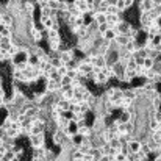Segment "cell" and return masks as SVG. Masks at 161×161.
<instances>
[{
    "label": "cell",
    "mask_w": 161,
    "mask_h": 161,
    "mask_svg": "<svg viewBox=\"0 0 161 161\" xmlns=\"http://www.w3.org/2000/svg\"><path fill=\"white\" fill-rule=\"evenodd\" d=\"M153 161H161V155H157V157H153Z\"/></svg>",
    "instance_id": "60d3db41"
},
{
    "label": "cell",
    "mask_w": 161,
    "mask_h": 161,
    "mask_svg": "<svg viewBox=\"0 0 161 161\" xmlns=\"http://www.w3.org/2000/svg\"><path fill=\"white\" fill-rule=\"evenodd\" d=\"M135 78H138V77H136V72L131 70V69H125V72H124V75H122V78H120L119 81H120V83H131Z\"/></svg>",
    "instance_id": "5bb4252c"
},
{
    "label": "cell",
    "mask_w": 161,
    "mask_h": 161,
    "mask_svg": "<svg viewBox=\"0 0 161 161\" xmlns=\"http://www.w3.org/2000/svg\"><path fill=\"white\" fill-rule=\"evenodd\" d=\"M59 88H61L59 83H58V81H53V80H47V81L44 83V91H46L47 94H55Z\"/></svg>",
    "instance_id": "30bf717a"
},
{
    "label": "cell",
    "mask_w": 161,
    "mask_h": 161,
    "mask_svg": "<svg viewBox=\"0 0 161 161\" xmlns=\"http://www.w3.org/2000/svg\"><path fill=\"white\" fill-rule=\"evenodd\" d=\"M100 72L107 77L109 81H111V80H117V78H116V74H114V70H113V67H111V66H105Z\"/></svg>",
    "instance_id": "44dd1931"
},
{
    "label": "cell",
    "mask_w": 161,
    "mask_h": 161,
    "mask_svg": "<svg viewBox=\"0 0 161 161\" xmlns=\"http://www.w3.org/2000/svg\"><path fill=\"white\" fill-rule=\"evenodd\" d=\"M120 20H124V19H122V14H107V24L111 28L116 27Z\"/></svg>",
    "instance_id": "2e32d148"
},
{
    "label": "cell",
    "mask_w": 161,
    "mask_h": 161,
    "mask_svg": "<svg viewBox=\"0 0 161 161\" xmlns=\"http://www.w3.org/2000/svg\"><path fill=\"white\" fill-rule=\"evenodd\" d=\"M39 24L44 27L46 31L50 30V28H53V25H55V22L52 20V17H39Z\"/></svg>",
    "instance_id": "ffe728a7"
},
{
    "label": "cell",
    "mask_w": 161,
    "mask_h": 161,
    "mask_svg": "<svg viewBox=\"0 0 161 161\" xmlns=\"http://www.w3.org/2000/svg\"><path fill=\"white\" fill-rule=\"evenodd\" d=\"M124 3H125V8L128 9V8H131V6L136 3V0H124Z\"/></svg>",
    "instance_id": "e575fe53"
},
{
    "label": "cell",
    "mask_w": 161,
    "mask_h": 161,
    "mask_svg": "<svg viewBox=\"0 0 161 161\" xmlns=\"http://www.w3.org/2000/svg\"><path fill=\"white\" fill-rule=\"evenodd\" d=\"M52 11L49 6H39V17H50Z\"/></svg>",
    "instance_id": "484cf974"
},
{
    "label": "cell",
    "mask_w": 161,
    "mask_h": 161,
    "mask_svg": "<svg viewBox=\"0 0 161 161\" xmlns=\"http://www.w3.org/2000/svg\"><path fill=\"white\" fill-rule=\"evenodd\" d=\"M124 89V97L125 99H128V100H136L138 97H136V92H135V89L133 88H122Z\"/></svg>",
    "instance_id": "7402d4cb"
},
{
    "label": "cell",
    "mask_w": 161,
    "mask_h": 161,
    "mask_svg": "<svg viewBox=\"0 0 161 161\" xmlns=\"http://www.w3.org/2000/svg\"><path fill=\"white\" fill-rule=\"evenodd\" d=\"M141 141H138L136 138H131L128 142H127V149H128V153H138L141 150Z\"/></svg>",
    "instance_id": "9c48e42d"
},
{
    "label": "cell",
    "mask_w": 161,
    "mask_h": 161,
    "mask_svg": "<svg viewBox=\"0 0 161 161\" xmlns=\"http://www.w3.org/2000/svg\"><path fill=\"white\" fill-rule=\"evenodd\" d=\"M153 83H155V85H161V74H157V75H155Z\"/></svg>",
    "instance_id": "8d00e7d4"
},
{
    "label": "cell",
    "mask_w": 161,
    "mask_h": 161,
    "mask_svg": "<svg viewBox=\"0 0 161 161\" xmlns=\"http://www.w3.org/2000/svg\"><path fill=\"white\" fill-rule=\"evenodd\" d=\"M158 131H161V120L158 122Z\"/></svg>",
    "instance_id": "7bdbcfd3"
},
{
    "label": "cell",
    "mask_w": 161,
    "mask_h": 161,
    "mask_svg": "<svg viewBox=\"0 0 161 161\" xmlns=\"http://www.w3.org/2000/svg\"><path fill=\"white\" fill-rule=\"evenodd\" d=\"M92 20L97 24V25H102V24H107V14L105 13H99V11H94L92 13Z\"/></svg>",
    "instance_id": "ac0fdd59"
},
{
    "label": "cell",
    "mask_w": 161,
    "mask_h": 161,
    "mask_svg": "<svg viewBox=\"0 0 161 161\" xmlns=\"http://www.w3.org/2000/svg\"><path fill=\"white\" fill-rule=\"evenodd\" d=\"M108 28H111V27H109L108 24H102V25H97V35H99V36L102 38V36H103V33L107 31Z\"/></svg>",
    "instance_id": "4316f807"
},
{
    "label": "cell",
    "mask_w": 161,
    "mask_h": 161,
    "mask_svg": "<svg viewBox=\"0 0 161 161\" xmlns=\"http://www.w3.org/2000/svg\"><path fill=\"white\" fill-rule=\"evenodd\" d=\"M41 133H46V124L39 119L31 120V135H41Z\"/></svg>",
    "instance_id": "8992f818"
},
{
    "label": "cell",
    "mask_w": 161,
    "mask_h": 161,
    "mask_svg": "<svg viewBox=\"0 0 161 161\" xmlns=\"http://www.w3.org/2000/svg\"><path fill=\"white\" fill-rule=\"evenodd\" d=\"M47 6L50 8V11H52V13H55V11H58V2H56V0H49Z\"/></svg>",
    "instance_id": "f1b7e54d"
},
{
    "label": "cell",
    "mask_w": 161,
    "mask_h": 161,
    "mask_svg": "<svg viewBox=\"0 0 161 161\" xmlns=\"http://www.w3.org/2000/svg\"><path fill=\"white\" fill-rule=\"evenodd\" d=\"M27 139H28V144H30L31 150H38V149H41V147H47V146H46V133L30 135Z\"/></svg>",
    "instance_id": "6da1fadb"
},
{
    "label": "cell",
    "mask_w": 161,
    "mask_h": 161,
    "mask_svg": "<svg viewBox=\"0 0 161 161\" xmlns=\"http://www.w3.org/2000/svg\"><path fill=\"white\" fill-rule=\"evenodd\" d=\"M136 3H138L139 13H149V11H152L153 6H155V2H153V0H139V2H136Z\"/></svg>",
    "instance_id": "ba28073f"
},
{
    "label": "cell",
    "mask_w": 161,
    "mask_h": 161,
    "mask_svg": "<svg viewBox=\"0 0 161 161\" xmlns=\"http://www.w3.org/2000/svg\"><path fill=\"white\" fill-rule=\"evenodd\" d=\"M116 6H117L119 13H124V11H127V8H125V3H124V0H117Z\"/></svg>",
    "instance_id": "d6a6232c"
},
{
    "label": "cell",
    "mask_w": 161,
    "mask_h": 161,
    "mask_svg": "<svg viewBox=\"0 0 161 161\" xmlns=\"http://www.w3.org/2000/svg\"><path fill=\"white\" fill-rule=\"evenodd\" d=\"M107 14H122V13H119L117 6H107Z\"/></svg>",
    "instance_id": "1f68e13d"
},
{
    "label": "cell",
    "mask_w": 161,
    "mask_h": 161,
    "mask_svg": "<svg viewBox=\"0 0 161 161\" xmlns=\"http://www.w3.org/2000/svg\"><path fill=\"white\" fill-rule=\"evenodd\" d=\"M152 11L155 13V16H157V17H160V16H161V5H155Z\"/></svg>",
    "instance_id": "836d02e7"
},
{
    "label": "cell",
    "mask_w": 161,
    "mask_h": 161,
    "mask_svg": "<svg viewBox=\"0 0 161 161\" xmlns=\"http://www.w3.org/2000/svg\"><path fill=\"white\" fill-rule=\"evenodd\" d=\"M157 74H161V58L158 59H155V63H153V67H152Z\"/></svg>",
    "instance_id": "f546056e"
},
{
    "label": "cell",
    "mask_w": 161,
    "mask_h": 161,
    "mask_svg": "<svg viewBox=\"0 0 161 161\" xmlns=\"http://www.w3.org/2000/svg\"><path fill=\"white\" fill-rule=\"evenodd\" d=\"M56 55H58V58L61 59L63 64H67L69 61L74 59V47H69V49L59 50V52H56Z\"/></svg>",
    "instance_id": "277c9868"
},
{
    "label": "cell",
    "mask_w": 161,
    "mask_h": 161,
    "mask_svg": "<svg viewBox=\"0 0 161 161\" xmlns=\"http://www.w3.org/2000/svg\"><path fill=\"white\" fill-rule=\"evenodd\" d=\"M153 63H155V59H152V58H144V61H142V67H146V69L149 70V69L153 67Z\"/></svg>",
    "instance_id": "83f0119b"
},
{
    "label": "cell",
    "mask_w": 161,
    "mask_h": 161,
    "mask_svg": "<svg viewBox=\"0 0 161 161\" xmlns=\"http://www.w3.org/2000/svg\"><path fill=\"white\" fill-rule=\"evenodd\" d=\"M111 160H113L111 157H108V155H102V158H100L99 161H111Z\"/></svg>",
    "instance_id": "ab89813d"
},
{
    "label": "cell",
    "mask_w": 161,
    "mask_h": 161,
    "mask_svg": "<svg viewBox=\"0 0 161 161\" xmlns=\"http://www.w3.org/2000/svg\"><path fill=\"white\" fill-rule=\"evenodd\" d=\"M2 24L3 25H6V27H9V28H14V17H13V14L9 13V11H6V13H3L2 14Z\"/></svg>",
    "instance_id": "9a60e30c"
},
{
    "label": "cell",
    "mask_w": 161,
    "mask_h": 161,
    "mask_svg": "<svg viewBox=\"0 0 161 161\" xmlns=\"http://www.w3.org/2000/svg\"><path fill=\"white\" fill-rule=\"evenodd\" d=\"M89 153H91V157H92V161H99L100 158H102V155H103V153L100 152V149H99V147H92Z\"/></svg>",
    "instance_id": "cb8c5ba5"
},
{
    "label": "cell",
    "mask_w": 161,
    "mask_h": 161,
    "mask_svg": "<svg viewBox=\"0 0 161 161\" xmlns=\"http://www.w3.org/2000/svg\"><path fill=\"white\" fill-rule=\"evenodd\" d=\"M6 96H8V94H6V91H5V88L2 86V88H0V97H3V99H5Z\"/></svg>",
    "instance_id": "f35d334b"
},
{
    "label": "cell",
    "mask_w": 161,
    "mask_h": 161,
    "mask_svg": "<svg viewBox=\"0 0 161 161\" xmlns=\"http://www.w3.org/2000/svg\"><path fill=\"white\" fill-rule=\"evenodd\" d=\"M36 3H35V0H28L24 6H22V9H24V13L27 14V16H30V17H33V14H35V11H36Z\"/></svg>",
    "instance_id": "4fadbf2b"
},
{
    "label": "cell",
    "mask_w": 161,
    "mask_h": 161,
    "mask_svg": "<svg viewBox=\"0 0 161 161\" xmlns=\"http://www.w3.org/2000/svg\"><path fill=\"white\" fill-rule=\"evenodd\" d=\"M102 3H103V0H92V6H94V9H97Z\"/></svg>",
    "instance_id": "d590c367"
},
{
    "label": "cell",
    "mask_w": 161,
    "mask_h": 161,
    "mask_svg": "<svg viewBox=\"0 0 161 161\" xmlns=\"http://www.w3.org/2000/svg\"><path fill=\"white\" fill-rule=\"evenodd\" d=\"M66 136H64V133L61 131V130H55L53 133H52V142H53V147H61L64 142H66Z\"/></svg>",
    "instance_id": "5b68a950"
},
{
    "label": "cell",
    "mask_w": 161,
    "mask_h": 161,
    "mask_svg": "<svg viewBox=\"0 0 161 161\" xmlns=\"http://www.w3.org/2000/svg\"><path fill=\"white\" fill-rule=\"evenodd\" d=\"M56 72L59 74V77H64V75H67V67L63 64V66H59V67L56 69Z\"/></svg>",
    "instance_id": "4dcf8cb0"
},
{
    "label": "cell",
    "mask_w": 161,
    "mask_h": 161,
    "mask_svg": "<svg viewBox=\"0 0 161 161\" xmlns=\"http://www.w3.org/2000/svg\"><path fill=\"white\" fill-rule=\"evenodd\" d=\"M92 66L96 67V69H99V70H102L107 64V59H105V56H102V55H97L96 58H94V61H92Z\"/></svg>",
    "instance_id": "e0dca14e"
},
{
    "label": "cell",
    "mask_w": 161,
    "mask_h": 161,
    "mask_svg": "<svg viewBox=\"0 0 161 161\" xmlns=\"http://www.w3.org/2000/svg\"><path fill=\"white\" fill-rule=\"evenodd\" d=\"M77 135H80L81 138H92L94 131H92L91 125H80L78 130H77Z\"/></svg>",
    "instance_id": "8fae6325"
},
{
    "label": "cell",
    "mask_w": 161,
    "mask_h": 161,
    "mask_svg": "<svg viewBox=\"0 0 161 161\" xmlns=\"http://www.w3.org/2000/svg\"><path fill=\"white\" fill-rule=\"evenodd\" d=\"M61 46H63V39L58 38V39H47V47H49V53H56L61 50Z\"/></svg>",
    "instance_id": "52a82bcc"
},
{
    "label": "cell",
    "mask_w": 161,
    "mask_h": 161,
    "mask_svg": "<svg viewBox=\"0 0 161 161\" xmlns=\"http://www.w3.org/2000/svg\"><path fill=\"white\" fill-rule=\"evenodd\" d=\"M92 83H94L96 86H107L108 83H109V80H108L102 72H97V74L94 75V78H92Z\"/></svg>",
    "instance_id": "7c38bea8"
},
{
    "label": "cell",
    "mask_w": 161,
    "mask_h": 161,
    "mask_svg": "<svg viewBox=\"0 0 161 161\" xmlns=\"http://www.w3.org/2000/svg\"><path fill=\"white\" fill-rule=\"evenodd\" d=\"M105 3H107V6H116L117 0H105Z\"/></svg>",
    "instance_id": "74e56055"
},
{
    "label": "cell",
    "mask_w": 161,
    "mask_h": 161,
    "mask_svg": "<svg viewBox=\"0 0 161 161\" xmlns=\"http://www.w3.org/2000/svg\"><path fill=\"white\" fill-rule=\"evenodd\" d=\"M155 2V5H161V0H153Z\"/></svg>",
    "instance_id": "b9f144b4"
},
{
    "label": "cell",
    "mask_w": 161,
    "mask_h": 161,
    "mask_svg": "<svg viewBox=\"0 0 161 161\" xmlns=\"http://www.w3.org/2000/svg\"><path fill=\"white\" fill-rule=\"evenodd\" d=\"M116 42H117V46H119V49H124L128 42H130V38L127 36V35H117L116 36V39H114Z\"/></svg>",
    "instance_id": "d6986e66"
},
{
    "label": "cell",
    "mask_w": 161,
    "mask_h": 161,
    "mask_svg": "<svg viewBox=\"0 0 161 161\" xmlns=\"http://www.w3.org/2000/svg\"><path fill=\"white\" fill-rule=\"evenodd\" d=\"M142 88L146 92H152V91H157V85L152 83V81H144L142 83Z\"/></svg>",
    "instance_id": "d4e9b609"
},
{
    "label": "cell",
    "mask_w": 161,
    "mask_h": 161,
    "mask_svg": "<svg viewBox=\"0 0 161 161\" xmlns=\"http://www.w3.org/2000/svg\"><path fill=\"white\" fill-rule=\"evenodd\" d=\"M5 135L9 138V139H19L22 136V130H20V125L17 122H14L9 128L5 130Z\"/></svg>",
    "instance_id": "7a4b0ae2"
},
{
    "label": "cell",
    "mask_w": 161,
    "mask_h": 161,
    "mask_svg": "<svg viewBox=\"0 0 161 161\" xmlns=\"http://www.w3.org/2000/svg\"><path fill=\"white\" fill-rule=\"evenodd\" d=\"M116 36H117V35H116V31H114L113 28H108L107 31L103 33L102 39H103V41H108V42H111V41H114V39H116Z\"/></svg>",
    "instance_id": "603a6c76"
},
{
    "label": "cell",
    "mask_w": 161,
    "mask_h": 161,
    "mask_svg": "<svg viewBox=\"0 0 161 161\" xmlns=\"http://www.w3.org/2000/svg\"><path fill=\"white\" fill-rule=\"evenodd\" d=\"M131 27H133V25H131L128 20H120L116 27H113V30L116 31V35H127V36H128Z\"/></svg>",
    "instance_id": "3957f363"
}]
</instances>
